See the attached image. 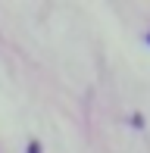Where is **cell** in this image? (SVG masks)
Masks as SVG:
<instances>
[{
    "label": "cell",
    "instance_id": "7a4b0ae2",
    "mask_svg": "<svg viewBox=\"0 0 150 153\" xmlns=\"http://www.w3.org/2000/svg\"><path fill=\"white\" fill-rule=\"evenodd\" d=\"M147 41H150V38H147Z\"/></svg>",
    "mask_w": 150,
    "mask_h": 153
},
{
    "label": "cell",
    "instance_id": "6da1fadb",
    "mask_svg": "<svg viewBox=\"0 0 150 153\" xmlns=\"http://www.w3.org/2000/svg\"><path fill=\"white\" fill-rule=\"evenodd\" d=\"M25 153H41V144H38V141H31V144H28V150H25Z\"/></svg>",
    "mask_w": 150,
    "mask_h": 153
}]
</instances>
